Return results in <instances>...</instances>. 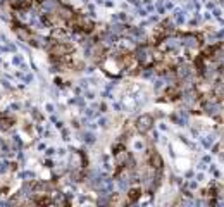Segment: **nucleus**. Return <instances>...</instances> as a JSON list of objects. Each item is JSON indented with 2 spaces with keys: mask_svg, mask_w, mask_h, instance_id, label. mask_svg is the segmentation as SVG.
Masks as SVG:
<instances>
[{
  "mask_svg": "<svg viewBox=\"0 0 224 207\" xmlns=\"http://www.w3.org/2000/svg\"><path fill=\"white\" fill-rule=\"evenodd\" d=\"M152 126H154V117L148 116V114H143V116L138 117V121H136V128H138V131H141V133L150 131Z\"/></svg>",
  "mask_w": 224,
  "mask_h": 207,
  "instance_id": "1",
  "label": "nucleus"
},
{
  "mask_svg": "<svg viewBox=\"0 0 224 207\" xmlns=\"http://www.w3.org/2000/svg\"><path fill=\"white\" fill-rule=\"evenodd\" d=\"M138 60H140L143 66H148V64L154 60V57H152V50H150L148 47H141V48L138 50Z\"/></svg>",
  "mask_w": 224,
  "mask_h": 207,
  "instance_id": "2",
  "label": "nucleus"
},
{
  "mask_svg": "<svg viewBox=\"0 0 224 207\" xmlns=\"http://www.w3.org/2000/svg\"><path fill=\"white\" fill-rule=\"evenodd\" d=\"M71 164H72L74 169L83 168V166H85V157H83V154H81V152H74V154H72V159H71Z\"/></svg>",
  "mask_w": 224,
  "mask_h": 207,
  "instance_id": "3",
  "label": "nucleus"
},
{
  "mask_svg": "<svg viewBox=\"0 0 224 207\" xmlns=\"http://www.w3.org/2000/svg\"><path fill=\"white\" fill-rule=\"evenodd\" d=\"M183 40H185L183 43H185L186 47H190V48H195V47L198 45V40H197V36H195V35H185V36H183Z\"/></svg>",
  "mask_w": 224,
  "mask_h": 207,
  "instance_id": "4",
  "label": "nucleus"
},
{
  "mask_svg": "<svg viewBox=\"0 0 224 207\" xmlns=\"http://www.w3.org/2000/svg\"><path fill=\"white\" fill-rule=\"evenodd\" d=\"M41 9L45 12H52L53 9H57V2L55 0H41Z\"/></svg>",
  "mask_w": 224,
  "mask_h": 207,
  "instance_id": "5",
  "label": "nucleus"
},
{
  "mask_svg": "<svg viewBox=\"0 0 224 207\" xmlns=\"http://www.w3.org/2000/svg\"><path fill=\"white\" fill-rule=\"evenodd\" d=\"M16 33H17V35H19V36H21V38H22L24 41H31V35H29V33H28V31H26L24 28L17 26V28H16Z\"/></svg>",
  "mask_w": 224,
  "mask_h": 207,
  "instance_id": "6",
  "label": "nucleus"
},
{
  "mask_svg": "<svg viewBox=\"0 0 224 207\" xmlns=\"http://www.w3.org/2000/svg\"><path fill=\"white\" fill-rule=\"evenodd\" d=\"M12 123H14V121H12L10 117H3V116H0V128H2V130H9V128L12 126Z\"/></svg>",
  "mask_w": 224,
  "mask_h": 207,
  "instance_id": "7",
  "label": "nucleus"
},
{
  "mask_svg": "<svg viewBox=\"0 0 224 207\" xmlns=\"http://www.w3.org/2000/svg\"><path fill=\"white\" fill-rule=\"evenodd\" d=\"M10 3H12L14 7H17V9H26L31 2H29V0H10Z\"/></svg>",
  "mask_w": 224,
  "mask_h": 207,
  "instance_id": "8",
  "label": "nucleus"
},
{
  "mask_svg": "<svg viewBox=\"0 0 224 207\" xmlns=\"http://www.w3.org/2000/svg\"><path fill=\"white\" fill-rule=\"evenodd\" d=\"M152 164H154V168H157V169L162 168V159H160L159 154H152Z\"/></svg>",
  "mask_w": 224,
  "mask_h": 207,
  "instance_id": "9",
  "label": "nucleus"
},
{
  "mask_svg": "<svg viewBox=\"0 0 224 207\" xmlns=\"http://www.w3.org/2000/svg\"><path fill=\"white\" fill-rule=\"evenodd\" d=\"M178 45H179V40H178V38H171V40H166V48H169V50L176 48Z\"/></svg>",
  "mask_w": 224,
  "mask_h": 207,
  "instance_id": "10",
  "label": "nucleus"
},
{
  "mask_svg": "<svg viewBox=\"0 0 224 207\" xmlns=\"http://www.w3.org/2000/svg\"><path fill=\"white\" fill-rule=\"evenodd\" d=\"M205 111H207L209 114H217L219 105H217V104H205Z\"/></svg>",
  "mask_w": 224,
  "mask_h": 207,
  "instance_id": "11",
  "label": "nucleus"
},
{
  "mask_svg": "<svg viewBox=\"0 0 224 207\" xmlns=\"http://www.w3.org/2000/svg\"><path fill=\"white\" fill-rule=\"evenodd\" d=\"M71 48L67 47V45H55V48H53V52L55 54H67Z\"/></svg>",
  "mask_w": 224,
  "mask_h": 207,
  "instance_id": "12",
  "label": "nucleus"
},
{
  "mask_svg": "<svg viewBox=\"0 0 224 207\" xmlns=\"http://www.w3.org/2000/svg\"><path fill=\"white\" fill-rule=\"evenodd\" d=\"M104 41H105L107 45H112V43L116 41V35H114V33H109V35H105V36H104Z\"/></svg>",
  "mask_w": 224,
  "mask_h": 207,
  "instance_id": "13",
  "label": "nucleus"
},
{
  "mask_svg": "<svg viewBox=\"0 0 224 207\" xmlns=\"http://www.w3.org/2000/svg\"><path fill=\"white\" fill-rule=\"evenodd\" d=\"M138 197H140V190H138V188H135V190L129 192V202H135Z\"/></svg>",
  "mask_w": 224,
  "mask_h": 207,
  "instance_id": "14",
  "label": "nucleus"
},
{
  "mask_svg": "<svg viewBox=\"0 0 224 207\" xmlns=\"http://www.w3.org/2000/svg\"><path fill=\"white\" fill-rule=\"evenodd\" d=\"M178 74H179L181 78H186V76L190 74V71H188V67H186V66H183V67H179V69H178Z\"/></svg>",
  "mask_w": 224,
  "mask_h": 207,
  "instance_id": "15",
  "label": "nucleus"
},
{
  "mask_svg": "<svg viewBox=\"0 0 224 207\" xmlns=\"http://www.w3.org/2000/svg\"><path fill=\"white\" fill-rule=\"evenodd\" d=\"M85 142L86 143H93L95 142V135L93 133H85Z\"/></svg>",
  "mask_w": 224,
  "mask_h": 207,
  "instance_id": "16",
  "label": "nucleus"
},
{
  "mask_svg": "<svg viewBox=\"0 0 224 207\" xmlns=\"http://www.w3.org/2000/svg\"><path fill=\"white\" fill-rule=\"evenodd\" d=\"M36 204H41V206H43V204H50V199H47V197H38V199H36Z\"/></svg>",
  "mask_w": 224,
  "mask_h": 207,
  "instance_id": "17",
  "label": "nucleus"
},
{
  "mask_svg": "<svg viewBox=\"0 0 224 207\" xmlns=\"http://www.w3.org/2000/svg\"><path fill=\"white\" fill-rule=\"evenodd\" d=\"M110 31H112V33H121V31H122V26H121V24H114Z\"/></svg>",
  "mask_w": 224,
  "mask_h": 207,
  "instance_id": "18",
  "label": "nucleus"
},
{
  "mask_svg": "<svg viewBox=\"0 0 224 207\" xmlns=\"http://www.w3.org/2000/svg\"><path fill=\"white\" fill-rule=\"evenodd\" d=\"M167 95H171V98H176L178 90H176V88H171V90H167Z\"/></svg>",
  "mask_w": 224,
  "mask_h": 207,
  "instance_id": "19",
  "label": "nucleus"
},
{
  "mask_svg": "<svg viewBox=\"0 0 224 207\" xmlns=\"http://www.w3.org/2000/svg\"><path fill=\"white\" fill-rule=\"evenodd\" d=\"M3 171H7V164H5V162H0V173H3Z\"/></svg>",
  "mask_w": 224,
  "mask_h": 207,
  "instance_id": "20",
  "label": "nucleus"
},
{
  "mask_svg": "<svg viewBox=\"0 0 224 207\" xmlns=\"http://www.w3.org/2000/svg\"><path fill=\"white\" fill-rule=\"evenodd\" d=\"M129 2H133V3H138V0H129Z\"/></svg>",
  "mask_w": 224,
  "mask_h": 207,
  "instance_id": "21",
  "label": "nucleus"
}]
</instances>
